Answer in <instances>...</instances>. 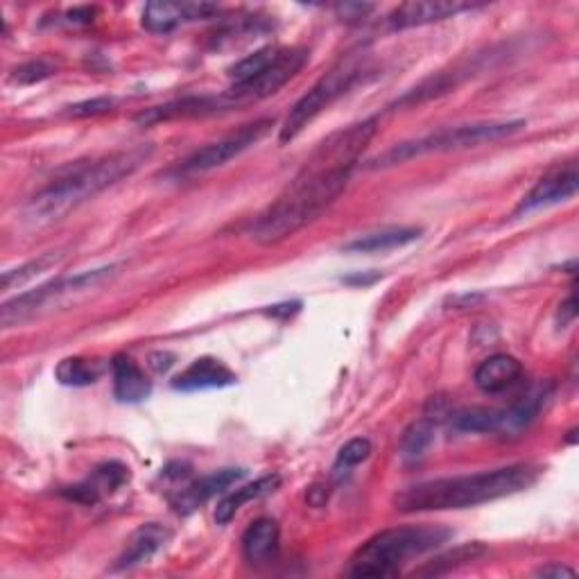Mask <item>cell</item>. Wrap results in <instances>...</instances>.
Returning a JSON list of instances; mask_svg holds the SVG:
<instances>
[{
    "instance_id": "cell-1",
    "label": "cell",
    "mask_w": 579,
    "mask_h": 579,
    "mask_svg": "<svg viewBox=\"0 0 579 579\" xmlns=\"http://www.w3.org/2000/svg\"><path fill=\"white\" fill-rule=\"evenodd\" d=\"M376 129L378 118L372 116L329 134L310 152L281 195L256 218L252 239L258 245H279L320 220L345 193Z\"/></svg>"
},
{
    "instance_id": "cell-2",
    "label": "cell",
    "mask_w": 579,
    "mask_h": 579,
    "mask_svg": "<svg viewBox=\"0 0 579 579\" xmlns=\"http://www.w3.org/2000/svg\"><path fill=\"white\" fill-rule=\"evenodd\" d=\"M150 156L152 145H134L73 164L28 202L25 218L35 224L62 220L77 206L116 186L125 177L134 175Z\"/></svg>"
},
{
    "instance_id": "cell-3",
    "label": "cell",
    "mask_w": 579,
    "mask_h": 579,
    "mask_svg": "<svg viewBox=\"0 0 579 579\" xmlns=\"http://www.w3.org/2000/svg\"><path fill=\"white\" fill-rule=\"evenodd\" d=\"M539 476L541 468L535 464H510L471 476L426 480L397 493L394 505L401 512L468 510L530 489Z\"/></svg>"
},
{
    "instance_id": "cell-4",
    "label": "cell",
    "mask_w": 579,
    "mask_h": 579,
    "mask_svg": "<svg viewBox=\"0 0 579 579\" xmlns=\"http://www.w3.org/2000/svg\"><path fill=\"white\" fill-rule=\"evenodd\" d=\"M453 537L441 525H399L366 539L349 562L351 577H387L397 572L408 559L437 550Z\"/></svg>"
},
{
    "instance_id": "cell-5",
    "label": "cell",
    "mask_w": 579,
    "mask_h": 579,
    "mask_svg": "<svg viewBox=\"0 0 579 579\" xmlns=\"http://www.w3.org/2000/svg\"><path fill=\"white\" fill-rule=\"evenodd\" d=\"M525 127V120H483V123H466V125H455V127H443L437 131H430L426 137H419L412 141H403L391 145L383 154L374 156V159L366 164V168L381 170V168H391L401 166L419 156L426 154H439V152H453V150H464V147H476L483 143H491L498 139H505L516 134Z\"/></svg>"
},
{
    "instance_id": "cell-6",
    "label": "cell",
    "mask_w": 579,
    "mask_h": 579,
    "mask_svg": "<svg viewBox=\"0 0 579 579\" xmlns=\"http://www.w3.org/2000/svg\"><path fill=\"white\" fill-rule=\"evenodd\" d=\"M366 73V66L362 64V57H347L339 64H335L324 77H320L318 82L312 85L308 93H304L295 104L290 114L285 116L279 141L290 143L295 141L301 131L318 118L322 112H326L335 100H339L345 93H349Z\"/></svg>"
},
{
    "instance_id": "cell-7",
    "label": "cell",
    "mask_w": 579,
    "mask_h": 579,
    "mask_svg": "<svg viewBox=\"0 0 579 579\" xmlns=\"http://www.w3.org/2000/svg\"><path fill=\"white\" fill-rule=\"evenodd\" d=\"M114 266L112 268H100V270H87V272H77L70 276H60L55 281H48L30 293H23L10 301L3 304V312H0V320H3L5 329L18 326L23 322L33 320L35 314H39L41 310L50 308V306H57L62 299L73 297V295H80L85 290H91L95 285H100L104 279H110L114 274Z\"/></svg>"
},
{
    "instance_id": "cell-8",
    "label": "cell",
    "mask_w": 579,
    "mask_h": 579,
    "mask_svg": "<svg viewBox=\"0 0 579 579\" xmlns=\"http://www.w3.org/2000/svg\"><path fill=\"white\" fill-rule=\"evenodd\" d=\"M308 62L306 48H279L274 62L247 80L233 82L224 93H220L224 112L247 107L252 102H260L279 93L293 77L301 73Z\"/></svg>"
},
{
    "instance_id": "cell-9",
    "label": "cell",
    "mask_w": 579,
    "mask_h": 579,
    "mask_svg": "<svg viewBox=\"0 0 579 579\" xmlns=\"http://www.w3.org/2000/svg\"><path fill=\"white\" fill-rule=\"evenodd\" d=\"M272 127H274L272 118L254 120V123L241 127L239 131H233V134H229L216 143H208V145L195 150L191 156H186V159L179 162L170 170V175L177 179H191V177L216 170V168L229 164L231 159H235V156H241L243 152H247L252 145H256Z\"/></svg>"
},
{
    "instance_id": "cell-10",
    "label": "cell",
    "mask_w": 579,
    "mask_h": 579,
    "mask_svg": "<svg viewBox=\"0 0 579 579\" xmlns=\"http://www.w3.org/2000/svg\"><path fill=\"white\" fill-rule=\"evenodd\" d=\"M577 181H579V175H577L575 162H568L555 170H550L545 177L537 181V186L520 200V204L514 210V216H528L539 208L575 197Z\"/></svg>"
},
{
    "instance_id": "cell-11",
    "label": "cell",
    "mask_w": 579,
    "mask_h": 579,
    "mask_svg": "<svg viewBox=\"0 0 579 579\" xmlns=\"http://www.w3.org/2000/svg\"><path fill=\"white\" fill-rule=\"evenodd\" d=\"M478 8L480 5L460 3V0H453V3L451 0H421V3H406L387 16V28L394 33L421 28V25L439 23V21L453 18L462 12H471Z\"/></svg>"
},
{
    "instance_id": "cell-12",
    "label": "cell",
    "mask_w": 579,
    "mask_h": 579,
    "mask_svg": "<svg viewBox=\"0 0 579 579\" xmlns=\"http://www.w3.org/2000/svg\"><path fill=\"white\" fill-rule=\"evenodd\" d=\"M220 12L210 3H147L143 10V28L152 35H168L179 25L206 21Z\"/></svg>"
},
{
    "instance_id": "cell-13",
    "label": "cell",
    "mask_w": 579,
    "mask_h": 579,
    "mask_svg": "<svg viewBox=\"0 0 579 579\" xmlns=\"http://www.w3.org/2000/svg\"><path fill=\"white\" fill-rule=\"evenodd\" d=\"M245 476L243 468H222L216 473H208V476L191 483L189 487H183L177 498H172V507L177 514L189 516L197 512L202 505H206L210 498H216L218 493L227 491L231 485L239 483Z\"/></svg>"
},
{
    "instance_id": "cell-14",
    "label": "cell",
    "mask_w": 579,
    "mask_h": 579,
    "mask_svg": "<svg viewBox=\"0 0 579 579\" xmlns=\"http://www.w3.org/2000/svg\"><path fill=\"white\" fill-rule=\"evenodd\" d=\"M172 539V532L162 523H145L139 530L131 532L125 543V550L116 559L114 570H131L141 564H147L156 552L164 550Z\"/></svg>"
},
{
    "instance_id": "cell-15",
    "label": "cell",
    "mask_w": 579,
    "mask_h": 579,
    "mask_svg": "<svg viewBox=\"0 0 579 579\" xmlns=\"http://www.w3.org/2000/svg\"><path fill=\"white\" fill-rule=\"evenodd\" d=\"M239 381L229 366L216 358H200L189 364L179 376H175L172 387L179 391H204V389H222Z\"/></svg>"
},
{
    "instance_id": "cell-16",
    "label": "cell",
    "mask_w": 579,
    "mask_h": 579,
    "mask_svg": "<svg viewBox=\"0 0 579 579\" xmlns=\"http://www.w3.org/2000/svg\"><path fill=\"white\" fill-rule=\"evenodd\" d=\"M473 381L485 394H503L523 381V364L507 353H496L480 362Z\"/></svg>"
},
{
    "instance_id": "cell-17",
    "label": "cell",
    "mask_w": 579,
    "mask_h": 579,
    "mask_svg": "<svg viewBox=\"0 0 579 579\" xmlns=\"http://www.w3.org/2000/svg\"><path fill=\"white\" fill-rule=\"evenodd\" d=\"M281 545V528L274 518L254 520L243 535V555L249 564L262 566L276 559Z\"/></svg>"
},
{
    "instance_id": "cell-18",
    "label": "cell",
    "mask_w": 579,
    "mask_h": 579,
    "mask_svg": "<svg viewBox=\"0 0 579 579\" xmlns=\"http://www.w3.org/2000/svg\"><path fill=\"white\" fill-rule=\"evenodd\" d=\"M114 374V397L120 403H141L152 394V383L141 366L125 353L112 360Z\"/></svg>"
},
{
    "instance_id": "cell-19",
    "label": "cell",
    "mask_w": 579,
    "mask_h": 579,
    "mask_svg": "<svg viewBox=\"0 0 579 579\" xmlns=\"http://www.w3.org/2000/svg\"><path fill=\"white\" fill-rule=\"evenodd\" d=\"M127 480H129L127 466H123L120 462H107V464L98 466L87 483L70 487V491H64V496H68L70 500H77V503L93 505L102 498V493H107V491L112 493L120 489Z\"/></svg>"
},
{
    "instance_id": "cell-20",
    "label": "cell",
    "mask_w": 579,
    "mask_h": 579,
    "mask_svg": "<svg viewBox=\"0 0 579 579\" xmlns=\"http://www.w3.org/2000/svg\"><path fill=\"white\" fill-rule=\"evenodd\" d=\"M441 401H430L426 414L416 419L414 424H410L401 437V458L406 462H416L426 455V451L430 449V443L435 439V430H437V424L443 416V410H441Z\"/></svg>"
},
{
    "instance_id": "cell-21",
    "label": "cell",
    "mask_w": 579,
    "mask_h": 579,
    "mask_svg": "<svg viewBox=\"0 0 579 579\" xmlns=\"http://www.w3.org/2000/svg\"><path fill=\"white\" fill-rule=\"evenodd\" d=\"M419 239H421V229L416 227H385L372 233L358 235L356 241L347 243L342 249L351 252V254H378V252L406 247Z\"/></svg>"
},
{
    "instance_id": "cell-22",
    "label": "cell",
    "mask_w": 579,
    "mask_h": 579,
    "mask_svg": "<svg viewBox=\"0 0 579 579\" xmlns=\"http://www.w3.org/2000/svg\"><path fill=\"white\" fill-rule=\"evenodd\" d=\"M279 487H281V476L272 473V476H262V478H258V480H254L241 489H235L233 493H227L216 507V523L229 525L233 520V516L243 510V505L252 503V500L274 493Z\"/></svg>"
},
{
    "instance_id": "cell-23",
    "label": "cell",
    "mask_w": 579,
    "mask_h": 579,
    "mask_svg": "<svg viewBox=\"0 0 579 579\" xmlns=\"http://www.w3.org/2000/svg\"><path fill=\"white\" fill-rule=\"evenodd\" d=\"M550 385H537L530 391H525V397H520L512 408L503 410V430L500 433H520L523 428H528L550 403Z\"/></svg>"
},
{
    "instance_id": "cell-24",
    "label": "cell",
    "mask_w": 579,
    "mask_h": 579,
    "mask_svg": "<svg viewBox=\"0 0 579 579\" xmlns=\"http://www.w3.org/2000/svg\"><path fill=\"white\" fill-rule=\"evenodd\" d=\"M451 428L455 433H500L503 430V410H487V408H471L451 414Z\"/></svg>"
},
{
    "instance_id": "cell-25",
    "label": "cell",
    "mask_w": 579,
    "mask_h": 579,
    "mask_svg": "<svg viewBox=\"0 0 579 579\" xmlns=\"http://www.w3.org/2000/svg\"><path fill=\"white\" fill-rule=\"evenodd\" d=\"M62 258H64L62 252H48V254H43V256H39L35 260L23 262V266H18L14 270L3 272V293H10V290L23 287L28 281L46 274L50 268H55Z\"/></svg>"
},
{
    "instance_id": "cell-26",
    "label": "cell",
    "mask_w": 579,
    "mask_h": 579,
    "mask_svg": "<svg viewBox=\"0 0 579 579\" xmlns=\"http://www.w3.org/2000/svg\"><path fill=\"white\" fill-rule=\"evenodd\" d=\"M55 376L62 385H68V387H87V385H93L100 376V370L98 364L91 362V360H85V358H66L57 364L55 370Z\"/></svg>"
},
{
    "instance_id": "cell-27",
    "label": "cell",
    "mask_w": 579,
    "mask_h": 579,
    "mask_svg": "<svg viewBox=\"0 0 579 579\" xmlns=\"http://www.w3.org/2000/svg\"><path fill=\"white\" fill-rule=\"evenodd\" d=\"M485 552V548L480 543H466V545H460L455 548L453 552H446V555L437 557L433 564H428L426 568L416 570V575H446L451 572L468 562H476L480 555Z\"/></svg>"
},
{
    "instance_id": "cell-28",
    "label": "cell",
    "mask_w": 579,
    "mask_h": 579,
    "mask_svg": "<svg viewBox=\"0 0 579 579\" xmlns=\"http://www.w3.org/2000/svg\"><path fill=\"white\" fill-rule=\"evenodd\" d=\"M279 48H262V50H256L254 55H247L245 60H241L239 64H233L229 68V77L233 82H241V80H247V77H254L258 75L260 70H266L274 57H276Z\"/></svg>"
},
{
    "instance_id": "cell-29",
    "label": "cell",
    "mask_w": 579,
    "mask_h": 579,
    "mask_svg": "<svg viewBox=\"0 0 579 579\" xmlns=\"http://www.w3.org/2000/svg\"><path fill=\"white\" fill-rule=\"evenodd\" d=\"M370 455H372V441L366 439V437H356V439L347 441L339 449L337 462H335V471L337 473H345V471L362 464Z\"/></svg>"
},
{
    "instance_id": "cell-30",
    "label": "cell",
    "mask_w": 579,
    "mask_h": 579,
    "mask_svg": "<svg viewBox=\"0 0 579 579\" xmlns=\"http://www.w3.org/2000/svg\"><path fill=\"white\" fill-rule=\"evenodd\" d=\"M57 66L48 62V60H33L28 64L18 66L14 73H12V82L16 85H37V82H43L48 80L50 75H55Z\"/></svg>"
},
{
    "instance_id": "cell-31",
    "label": "cell",
    "mask_w": 579,
    "mask_h": 579,
    "mask_svg": "<svg viewBox=\"0 0 579 579\" xmlns=\"http://www.w3.org/2000/svg\"><path fill=\"white\" fill-rule=\"evenodd\" d=\"M116 100L114 98H93L87 102H77L73 107H68V116L73 118H87V116H98V114H107L114 110Z\"/></svg>"
},
{
    "instance_id": "cell-32",
    "label": "cell",
    "mask_w": 579,
    "mask_h": 579,
    "mask_svg": "<svg viewBox=\"0 0 579 579\" xmlns=\"http://www.w3.org/2000/svg\"><path fill=\"white\" fill-rule=\"evenodd\" d=\"M374 10V5H337L335 12L339 18H345V21H360L364 18L366 14H370Z\"/></svg>"
},
{
    "instance_id": "cell-33",
    "label": "cell",
    "mask_w": 579,
    "mask_h": 579,
    "mask_svg": "<svg viewBox=\"0 0 579 579\" xmlns=\"http://www.w3.org/2000/svg\"><path fill=\"white\" fill-rule=\"evenodd\" d=\"M537 577H575V570L562 564H550L537 570Z\"/></svg>"
},
{
    "instance_id": "cell-34",
    "label": "cell",
    "mask_w": 579,
    "mask_h": 579,
    "mask_svg": "<svg viewBox=\"0 0 579 579\" xmlns=\"http://www.w3.org/2000/svg\"><path fill=\"white\" fill-rule=\"evenodd\" d=\"M172 360H175V356H170V353H154L150 358V364L154 366L156 372H166V370H170V366H172Z\"/></svg>"
}]
</instances>
